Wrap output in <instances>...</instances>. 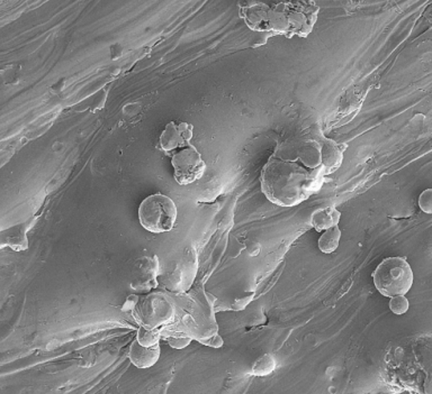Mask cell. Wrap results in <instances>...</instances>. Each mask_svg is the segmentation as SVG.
I'll use <instances>...</instances> for the list:
<instances>
[{
	"mask_svg": "<svg viewBox=\"0 0 432 394\" xmlns=\"http://www.w3.org/2000/svg\"><path fill=\"white\" fill-rule=\"evenodd\" d=\"M240 15L250 29L306 38L318 21L320 8L312 1L297 3H240Z\"/></svg>",
	"mask_w": 432,
	"mask_h": 394,
	"instance_id": "1",
	"label": "cell"
},
{
	"mask_svg": "<svg viewBox=\"0 0 432 394\" xmlns=\"http://www.w3.org/2000/svg\"><path fill=\"white\" fill-rule=\"evenodd\" d=\"M386 369L400 388L432 393V335L416 336L396 348Z\"/></svg>",
	"mask_w": 432,
	"mask_h": 394,
	"instance_id": "2",
	"label": "cell"
},
{
	"mask_svg": "<svg viewBox=\"0 0 432 394\" xmlns=\"http://www.w3.org/2000/svg\"><path fill=\"white\" fill-rule=\"evenodd\" d=\"M262 190L277 206L292 207L316 190L318 178L296 163L269 159L262 171Z\"/></svg>",
	"mask_w": 432,
	"mask_h": 394,
	"instance_id": "3",
	"label": "cell"
},
{
	"mask_svg": "<svg viewBox=\"0 0 432 394\" xmlns=\"http://www.w3.org/2000/svg\"><path fill=\"white\" fill-rule=\"evenodd\" d=\"M372 276L377 291L386 298L405 296L414 282V271L410 264L403 257H398L383 260Z\"/></svg>",
	"mask_w": 432,
	"mask_h": 394,
	"instance_id": "4",
	"label": "cell"
},
{
	"mask_svg": "<svg viewBox=\"0 0 432 394\" xmlns=\"http://www.w3.org/2000/svg\"><path fill=\"white\" fill-rule=\"evenodd\" d=\"M177 215L178 210L175 201L162 194L145 198L138 211L141 226L153 234L170 232L176 224Z\"/></svg>",
	"mask_w": 432,
	"mask_h": 394,
	"instance_id": "5",
	"label": "cell"
},
{
	"mask_svg": "<svg viewBox=\"0 0 432 394\" xmlns=\"http://www.w3.org/2000/svg\"><path fill=\"white\" fill-rule=\"evenodd\" d=\"M132 313L140 326L147 328H159L174 319L175 308L164 296L149 294L147 297L140 298Z\"/></svg>",
	"mask_w": 432,
	"mask_h": 394,
	"instance_id": "6",
	"label": "cell"
},
{
	"mask_svg": "<svg viewBox=\"0 0 432 394\" xmlns=\"http://www.w3.org/2000/svg\"><path fill=\"white\" fill-rule=\"evenodd\" d=\"M174 168V178L180 185H190L202 178L205 172L206 163L194 145H188L177 150L171 157Z\"/></svg>",
	"mask_w": 432,
	"mask_h": 394,
	"instance_id": "7",
	"label": "cell"
},
{
	"mask_svg": "<svg viewBox=\"0 0 432 394\" xmlns=\"http://www.w3.org/2000/svg\"><path fill=\"white\" fill-rule=\"evenodd\" d=\"M158 257H142L138 260L131 274L129 287L136 292L148 293L158 287Z\"/></svg>",
	"mask_w": 432,
	"mask_h": 394,
	"instance_id": "8",
	"label": "cell"
},
{
	"mask_svg": "<svg viewBox=\"0 0 432 394\" xmlns=\"http://www.w3.org/2000/svg\"><path fill=\"white\" fill-rule=\"evenodd\" d=\"M192 129L194 127L188 122H169L159 138L161 150L169 153L171 150L188 146L192 138Z\"/></svg>",
	"mask_w": 432,
	"mask_h": 394,
	"instance_id": "9",
	"label": "cell"
},
{
	"mask_svg": "<svg viewBox=\"0 0 432 394\" xmlns=\"http://www.w3.org/2000/svg\"><path fill=\"white\" fill-rule=\"evenodd\" d=\"M160 354V345L145 347L136 339L129 347V358L138 369H149L158 362Z\"/></svg>",
	"mask_w": 432,
	"mask_h": 394,
	"instance_id": "10",
	"label": "cell"
},
{
	"mask_svg": "<svg viewBox=\"0 0 432 394\" xmlns=\"http://www.w3.org/2000/svg\"><path fill=\"white\" fill-rule=\"evenodd\" d=\"M341 219V213L335 207H325L316 209L311 215V226L316 232H325L327 229L338 226Z\"/></svg>",
	"mask_w": 432,
	"mask_h": 394,
	"instance_id": "11",
	"label": "cell"
},
{
	"mask_svg": "<svg viewBox=\"0 0 432 394\" xmlns=\"http://www.w3.org/2000/svg\"><path fill=\"white\" fill-rule=\"evenodd\" d=\"M341 233L339 226H335L332 228L327 229L320 236L318 241V248L323 254H332L338 250L340 244Z\"/></svg>",
	"mask_w": 432,
	"mask_h": 394,
	"instance_id": "12",
	"label": "cell"
},
{
	"mask_svg": "<svg viewBox=\"0 0 432 394\" xmlns=\"http://www.w3.org/2000/svg\"><path fill=\"white\" fill-rule=\"evenodd\" d=\"M276 369V360L272 354H265L253 363L251 374L258 378L269 376Z\"/></svg>",
	"mask_w": 432,
	"mask_h": 394,
	"instance_id": "13",
	"label": "cell"
},
{
	"mask_svg": "<svg viewBox=\"0 0 432 394\" xmlns=\"http://www.w3.org/2000/svg\"><path fill=\"white\" fill-rule=\"evenodd\" d=\"M161 338V332L159 328H147L143 326H140L138 334H136V341L145 347H152L155 345L159 344Z\"/></svg>",
	"mask_w": 432,
	"mask_h": 394,
	"instance_id": "14",
	"label": "cell"
},
{
	"mask_svg": "<svg viewBox=\"0 0 432 394\" xmlns=\"http://www.w3.org/2000/svg\"><path fill=\"white\" fill-rule=\"evenodd\" d=\"M388 306H390L392 313L401 316V315L407 313L410 304H409V300L405 298V296H395V297L391 298Z\"/></svg>",
	"mask_w": 432,
	"mask_h": 394,
	"instance_id": "15",
	"label": "cell"
},
{
	"mask_svg": "<svg viewBox=\"0 0 432 394\" xmlns=\"http://www.w3.org/2000/svg\"><path fill=\"white\" fill-rule=\"evenodd\" d=\"M419 207L423 213L432 215V189H426L421 192L419 197Z\"/></svg>",
	"mask_w": 432,
	"mask_h": 394,
	"instance_id": "16",
	"label": "cell"
},
{
	"mask_svg": "<svg viewBox=\"0 0 432 394\" xmlns=\"http://www.w3.org/2000/svg\"><path fill=\"white\" fill-rule=\"evenodd\" d=\"M140 298L141 297H140V296H136V294L129 296V297L127 298V301H125L123 308H122L124 313H125V311H127V313H132L134 308H136V304L139 302Z\"/></svg>",
	"mask_w": 432,
	"mask_h": 394,
	"instance_id": "17",
	"label": "cell"
},
{
	"mask_svg": "<svg viewBox=\"0 0 432 394\" xmlns=\"http://www.w3.org/2000/svg\"><path fill=\"white\" fill-rule=\"evenodd\" d=\"M190 341H192V339L188 337L171 338L170 341H169V345H170L171 347L180 350V348L186 347L187 345H190Z\"/></svg>",
	"mask_w": 432,
	"mask_h": 394,
	"instance_id": "18",
	"label": "cell"
},
{
	"mask_svg": "<svg viewBox=\"0 0 432 394\" xmlns=\"http://www.w3.org/2000/svg\"><path fill=\"white\" fill-rule=\"evenodd\" d=\"M253 297L249 298V299H246V300H243V299H244V297L239 298V299H237V301H236V304H234V309H237V310L244 309V308H246V304H249L250 301H251V299H253Z\"/></svg>",
	"mask_w": 432,
	"mask_h": 394,
	"instance_id": "19",
	"label": "cell"
}]
</instances>
